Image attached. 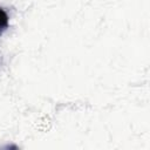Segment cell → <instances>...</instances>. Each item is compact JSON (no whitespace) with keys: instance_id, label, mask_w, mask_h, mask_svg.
Here are the masks:
<instances>
[{"instance_id":"1","label":"cell","mask_w":150,"mask_h":150,"mask_svg":"<svg viewBox=\"0 0 150 150\" xmlns=\"http://www.w3.org/2000/svg\"><path fill=\"white\" fill-rule=\"evenodd\" d=\"M7 27H8V15L2 8H0V35L6 30Z\"/></svg>"}]
</instances>
